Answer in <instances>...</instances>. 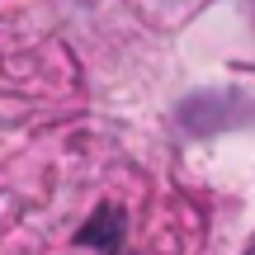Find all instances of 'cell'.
Listing matches in <instances>:
<instances>
[{"instance_id":"6da1fadb","label":"cell","mask_w":255,"mask_h":255,"mask_svg":"<svg viewBox=\"0 0 255 255\" xmlns=\"http://www.w3.org/2000/svg\"><path fill=\"white\" fill-rule=\"evenodd\" d=\"M251 255H255V246H251Z\"/></svg>"}]
</instances>
